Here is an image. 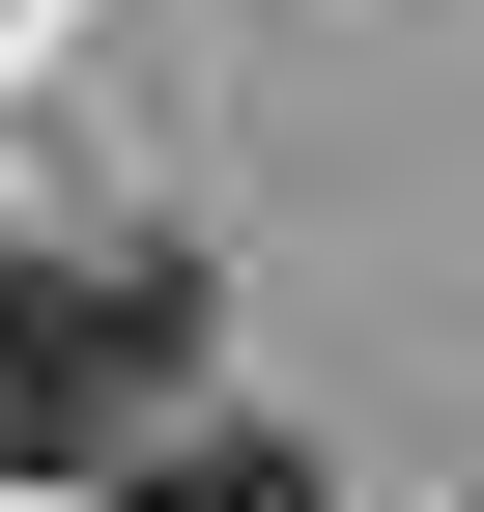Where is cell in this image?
Returning a JSON list of instances; mask_svg holds the SVG:
<instances>
[{"instance_id":"obj_2","label":"cell","mask_w":484,"mask_h":512,"mask_svg":"<svg viewBox=\"0 0 484 512\" xmlns=\"http://www.w3.org/2000/svg\"><path fill=\"white\" fill-rule=\"evenodd\" d=\"M114 512H314V456H257V427H200V456H143Z\"/></svg>"},{"instance_id":"obj_1","label":"cell","mask_w":484,"mask_h":512,"mask_svg":"<svg viewBox=\"0 0 484 512\" xmlns=\"http://www.w3.org/2000/svg\"><path fill=\"white\" fill-rule=\"evenodd\" d=\"M171 370H200V285L171 256H0V484H86Z\"/></svg>"}]
</instances>
